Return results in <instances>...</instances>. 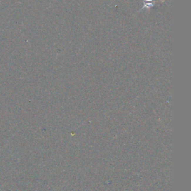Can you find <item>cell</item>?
<instances>
[{"mask_svg": "<svg viewBox=\"0 0 191 191\" xmlns=\"http://www.w3.org/2000/svg\"><path fill=\"white\" fill-rule=\"evenodd\" d=\"M155 0H143V6L141 10L146 9V8H151L154 7Z\"/></svg>", "mask_w": 191, "mask_h": 191, "instance_id": "6da1fadb", "label": "cell"}]
</instances>
